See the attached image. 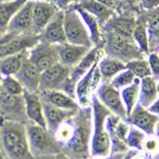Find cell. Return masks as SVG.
<instances>
[{"label": "cell", "mask_w": 159, "mask_h": 159, "mask_svg": "<svg viewBox=\"0 0 159 159\" xmlns=\"http://www.w3.org/2000/svg\"><path fill=\"white\" fill-rule=\"evenodd\" d=\"M131 157H132V156H129V154H128V156H125L122 159H131Z\"/></svg>", "instance_id": "c3c4849f"}, {"label": "cell", "mask_w": 159, "mask_h": 159, "mask_svg": "<svg viewBox=\"0 0 159 159\" xmlns=\"http://www.w3.org/2000/svg\"><path fill=\"white\" fill-rule=\"evenodd\" d=\"M63 26H64V32H66V38L68 43L82 45L86 48L94 47L84 23L82 21L80 14L74 7L70 6L64 10Z\"/></svg>", "instance_id": "5b68a950"}, {"label": "cell", "mask_w": 159, "mask_h": 159, "mask_svg": "<svg viewBox=\"0 0 159 159\" xmlns=\"http://www.w3.org/2000/svg\"><path fill=\"white\" fill-rule=\"evenodd\" d=\"M0 159H4V156H2V153H1V146H0Z\"/></svg>", "instance_id": "7dc6e473"}, {"label": "cell", "mask_w": 159, "mask_h": 159, "mask_svg": "<svg viewBox=\"0 0 159 159\" xmlns=\"http://www.w3.org/2000/svg\"><path fill=\"white\" fill-rule=\"evenodd\" d=\"M51 2H52L53 5L57 7L58 10L64 11V10H66L68 7L71 6L73 4L77 2V0H51Z\"/></svg>", "instance_id": "f35d334b"}, {"label": "cell", "mask_w": 159, "mask_h": 159, "mask_svg": "<svg viewBox=\"0 0 159 159\" xmlns=\"http://www.w3.org/2000/svg\"><path fill=\"white\" fill-rule=\"evenodd\" d=\"M126 120L132 126L143 131L146 135H153L156 134L159 116L157 114L150 112L147 108L143 107L140 103H137Z\"/></svg>", "instance_id": "8fae6325"}, {"label": "cell", "mask_w": 159, "mask_h": 159, "mask_svg": "<svg viewBox=\"0 0 159 159\" xmlns=\"http://www.w3.org/2000/svg\"><path fill=\"white\" fill-rule=\"evenodd\" d=\"M135 79H137V77L134 76V74L126 68V69L119 71L115 76H113L112 79H111V81H109V83H111L114 88H116L118 90H120V89L127 87L128 84H131Z\"/></svg>", "instance_id": "e575fe53"}, {"label": "cell", "mask_w": 159, "mask_h": 159, "mask_svg": "<svg viewBox=\"0 0 159 159\" xmlns=\"http://www.w3.org/2000/svg\"><path fill=\"white\" fill-rule=\"evenodd\" d=\"M14 76L19 80V82L23 84L25 90L38 93L40 71L38 70L37 66H33L32 63L27 60V57H25V60L23 61V64L20 66V69Z\"/></svg>", "instance_id": "ac0fdd59"}, {"label": "cell", "mask_w": 159, "mask_h": 159, "mask_svg": "<svg viewBox=\"0 0 159 159\" xmlns=\"http://www.w3.org/2000/svg\"><path fill=\"white\" fill-rule=\"evenodd\" d=\"M40 100L45 103L52 105L66 111L75 112L79 108V103L71 95L61 90V89H50V90H40L38 92Z\"/></svg>", "instance_id": "e0dca14e"}, {"label": "cell", "mask_w": 159, "mask_h": 159, "mask_svg": "<svg viewBox=\"0 0 159 159\" xmlns=\"http://www.w3.org/2000/svg\"><path fill=\"white\" fill-rule=\"evenodd\" d=\"M106 157H93L92 159H105Z\"/></svg>", "instance_id": "bcb514c9"}, {"label": "cell", "mask_w": 159, "mask_h": 159, "mask_svg": "<svg viewBox=\"0 0 159 159\" xmlns=\"http://www.w3.org/2000/svg\"><path fill=\"white\" fill-rule=\"evenodd\" d=\"M0 1H7V0H0Z\"/></svg>", "instance_id": "f5cc1de1"}, {"label": "cell", "mask_w": 159, "mask_h": 159, "mask_svg": "<svg viewBox=\"0 0 159 159\" xmlns=\"http://www.w3.org/2000/svg\"><path fill=\"white\" fill-rule=\"evenodd\" d=\"M63 17H64V11L57 10V12L53 14L51 20L44 27V30L39 33V38L42 42L53 45L66 42L64 26H63Z\"/></svg>", "instance_id": "5bb4252c"}, {"label": "cell", "mask_w": 159, "mask_h": 159, "mask_svg": "<svg viewBox=\"0 0 159 159\" xmlns=\"http://www.w3.org/2000/svg\"><path fill=\"white\" fill-rule=\"evenodd\" d=\"M157 53H158V55H159V44H158V52H157Z\"/></svg>", "instance_id": "816d5d0a"}, {"label": "cell", "mask_w": 159, "mask_h": 159, "mask_svg": "<svg viewBox=\"0 0 159 159\" xmlns=\"http://www.w3.org/2000/svg\"><path fill=\"white\" fill-rule=\"evenodd\" d=\"M71 7H74L77 13L80 14L82 21L84 23L87 30L89 32V36H90V39H92V43H93L94 47H99L102 44V26L99 23V20L96 19L92 13H89L88 11H86L84 8H82L81 6H79L76 2L71 5Z\"/></svg>", "instance_id": "7402d4cb"}, {"label": "cell", "mask_w": 159, "mask_h": 159, "mask_svg": "<svg viewBox=\"0 0 159 159\" xmlns=\"http://www.w3.org/2000/svg\"><path fill=\"white\" fill-rule=\"evenodd\" d=\"M138 4L139 0H113V10L119 11L120 14H127V11L133 10Z\"/></svg>", "instance_id": "d590c367"}, {"label": "cell", "mask_w": 159, "mask_h": 159, "mask_svg": "<svg viewBox=\"0 0 159 159\" xmlns=\"http://www.w3.org/2000/svg\"><path fill=\"white\" fill-rule=\"evenodd\" d=\"M145 138L146 134L143 131H140L139 128L129 125L128 132H127L124 141H125L127 147H131V148L140 151V150H143V145H144Z\"/></svg>", "instance_id": "1f68e13d"}, {"label": "cell", "mask_w": 159, "mask_h": 159, "mask_svg": "<svg viewBox=\"0 0 159 159\" xmlns=\"http://www.w3.org/2000/svg\"><path fill=\"white\" fill-rule=\"evenodd\" d=\"M139 87L140 80L135 79L131 84L120 89V95H121V100H122L125 109H126L127 116L131 114L133 108L139 101Z\"/></svg>", "instance_id": "83f0119b"}, {"label": "cell", "mask_w": 159, "mask_h": 159, "mask_svg": "<svg viewBox=\"0 0 159 159\" xmlns=\"http://www.w3.org/2000/svg\"><path fill=\"white\" fill-rule=\"evenodd\" d=\"M0 115L4 119L23 122L21 118L25 116L23 95H11V94H7L1 90V94H0Z\"/></svg>", "instance_id": "4fadbf2b"}, {"label": "cell", "mask_w": 159, "mask_h": 159, "mask_svg": "<svg viewBox=\"0 0 159 159\" xmlns=\"http://www.w3.org/2000/svg\"><path fill=\"white\" fill-rule=\"evenodd\" d=\"M102 44L105 45L107 56L118 58L125 63L143 56V52L132 38L121 36L119 33L102 31Z\"/></svg>", "instance_id": "3957f363"}, {"label": "cell", "mask_w": 159, "mask_h": 159, "mask_svg": "<svg viewBox=\"0 0 159 159\" xmlns=\"http://www.w3.org/2000/svg\"><path fill=\"white\" fill-rule=\"evenodd\" d=\"M147 62L151 70V76L154 79H159V55L157 52H150Z\"/></svg>", "instance_id": "74e56055"}, {"label": "cell", "mask_w": 159, "mask_h": 159, "mask_svg": "<svg viewBox=\"0 0 159 159\" xmlns=\"http://www.w3.org/2000/svg\"><path fill=\"white\" fill-rule=\"evenodd\" d=\"M26 51H23L19 53L10 55L4 58H0V73L2 76H8V75H16L23 64V61L26 57Z\"/></svg>", "instance_id": "f1b7e54d"}, {"label": "cell", "mask_w": 159, "mask_h": 159, "mask_svg": "<svg viewBox=\"0 0 159 159\" xmlns=\"http://www.w3.org/2000/svg\"><path fill=\"white\" fill-rule=\"evenodd\" d=\"M76 4L82 8H84L86 11H88L89 13L93 14L94 17L99 20L101 26H103L107 21L115 14L114 10L99 2L98 0H77Z\"/></svg>", "instance_id": "603a6c76"}, {"label": "cell", "mask_w": 159, "mask_h": 159, "mask_svg": "<svg viewBox=\"0 0 159 159\" xmlns=\"http://www.w3.org/2000/svg\"><path fill=\"white\" fill-rule=\"evenodd\" d=\"M40 40L39 34L36 33H25V34H8L0 40V58H4L10 55L26 51Z\"/></svg>", "instance_id": "ba28073f"}, {"label": "cell", "mask_w": 159, "mask_h": 159, "mask_svg": "<svg viewBox=\"0 0 159 159\" xmlns=\"http://www.w3.org/2000/svg\"><path fill=\"white\" fill-rule=\"evenodd\" d=\"M26 57L33 66L38 68L40 73L58 62L56 45L49 44L42 40H39L36 45H33L27 50Z\"/></svg>", "instance_id": "9c48e42d"}, {"label": "cell", "mask_w": 159, "mask_h": 159, "mask_svg": "<svg viewBox=\"0 0 159 159\" xmlns=\"http://www.w3.org/2000/svg\"><path fill=\"white\" fill-rule=\"evenodd\" d=\"M96 98L112 114L124 120L127 119V113L121 100L120 90L114 88L109 82H102L98 86Z\"/></svg>", "instance_id": "52a82bcc"}, {"label": "cell", "mask_w": 159, "mask_h": 159, "mask_svg": "<svg viewBox=\"0 0 159 159\" xmlns=\"http://www.w3.org/2000/svg\"><path fill=\"white\" fill-rule=\"evenodd\" d=\"M157 99H158L157 80L153 76H146L144 79H140L138 103L145 108H148Z\"/></svg>", "instance_id": "cb8c5ba5"}, {"label": "cell", "mask_w": 159, "mask_h": 159, "mask_svg": "<svg viewBox=\"0 0 159 159\" xmlns=\"http://www.w3.org/2000/svg\"><path fill=\"white\" fill-rule=\"evenodd\" d=\"M34 159H53V156H48V157H38Z\"/></svg>", "instance_id": "b9f144b4"}, {"label": "cell", "mask_w": 159, "mask_h": 159, "mask_svg": "<svg viewBox=\"0 0 159 159\" xmlns=\"http://www.w3.org/2000/svg\"><path fill=\"white\" fill-rule=\"evenodd\" d=\"M23 100H24V109H25L26 119L32 124L47 128L45 119H44V111H43V102L38 93L24 90Z\"/></svg>", "instance_id": "9a60e30c"}, {"label": "cell", "mask_w": 159, "mask_h": 159, "mask_svg": "<svg viewBox=\"0 0 159 159\" xmlns=\"http://www.w3.org/2000/svg\"><path fill=\"white\" fill-rule=\"evenodd\" d=\"M135 24H137V20L128 14H120V16L114 14L102 26V31L115 32L121 34V36L132 38V33Z\"/></svg>", "instance_id": "ffe728a7"}, {"label": "cell", "mask_w": 159, "mask_h": 159, "mask_svg": "<svg viewBox=\"0 0 159 159\" xmlns=\"http://www.w3.org/2000/svg\"><path fill=\"white\" fill-rule=\"evenodd\" d=\"M131 159H144V158L140 157V156H133V157H131Z\"/></svg>", "instance_id": "7bdbcfd3"}, {"label": "cell", "mask_w": 159, "mask_h": 159, "mask_svg": "<svg viewBox=\"0 0 159 159\" xmlns=\"http://www.w3.org/2000/svg\"><path fill=\"white\" fill-rule=\"evenodd\" d=\"M139 5L145 11H151L159 6V0H139Z\"/></svg>", "instance_id": "ab89813d"}, {"label": "cell", "mask_w": 159, "mask_h": 159, "mask_svg": "<svg viewBox=\"0 0 159 159\" xmlns=\"http://www.w3.org/2000/svg\"><path fill=\"white\" fill-rule=\"evenodd\" d=\"M1 79H2V75L0 73V94H1Z\"/></svg>", "instance_id": "f6af8a7d"}, {"label": "cell", "mask_w": 159, "mask_h": 159, "mask_svg": "<svg viewBox=\"0 0 159 159\" xmlns=\"http://www.w3.org/2000/svg\"><path fill=\"white\" fill-rule=\"evenodd\" d=\"M57 7L51 1H33L32 8V33L39 34L47 24L57 12Z\"/></svg>", "instance_id": "2e32d148"}, {"label": "cell", "mask_w": 159, "mask_h": 159, "mask_svg": "<svg viewBox=\"0 0 159 159\" xmlns=\"http://www.w3.org/2000/svg\"><path fill=\"white\" fill-rule=\"evenodd\" d=\"M0 146L7 159H34L29 150L26 126L23 122L1 118Z\"/></svg>", "instance_id": "6da1fadb"}, {"label": "cell", "mask_w": 159, "mask_h": 159, "mask_svg": "<svg viewBox=\"0 0 159 159\" xmlns=\"http://www.w3.org/2000/svg\"><path fill=\"white\" fill-rule=\"evenodd\" d=\"M143 150H145L150 153H157L159 150V138L156 137V134L153 135H147L143 145Z\"/></svg>", "instance_id": "8d00e7d4"}, {"label": "cell", "mask_w": 159, "mask_h": 159, "mask_svg": "<svg viewBox=\"0 0 159 159\" xmlns=\"http://www.w3.org/2000/svg\"><path fill=\"white\" fill-rule=\"evenodd\" d=\"M93 105V133L90 140L92 157H107L111 152V139L106 127V119L109 111L100 102L96 96H92Z\"/></svg>", "instance_id": "7a4b0ae2"}, {"label": "cell", "mask_w": 159, "mask_h": 159, "mask_svg": "<svg viewBox=\"0 0 159 159\" xmlns=\"http://www.w3.org/2000/svg\"><path fill=\"white\" fill-rule=\"evenodd\" d=\"M26 0H7L0 1V33H6L8 23Z\"/></svg>", "instance_id": "484cf974"}, {"label": "cell", "mask_w": 159, "mask_h": 159, "mask_svg": "<svg viewBox=\"0 0 159 159\" xmlns=\"http://www.w3.org/2000/svg\"><path fill=\"white\" fill-rule=\"evenodd\" d=\"M101 75L98 69V63H95L75 84L74 94L76 96V102L79 106L86 108L90 105L92 92L99 86Z\"/></svg>", "instance_id": "8992f818"}, {"label": "cell", "mask_w": 159, "mask_h": 159, "mask_svg": "<svg viewBox=\"0 0 159 159\" xmlns=\"http://www.w3.org/2000/svg\"><path fill=\"white\" fill-rule=\"evenodd\" d=\"M1 90L11 95H23L25 89L16 76L8 75V76H2L1 79Z\"/></svg>", "instance_id": "836d02e7"}, {"label": "cell", "mask_w": 159, "mask_h": 159, "mask_svg": "<svg viewBox=\"0 0 159 159\" xmlns=\"http://www.w3.org/2000/svg\"><path fill=\"white\" fill-rule=\"evenodd\" d=\"M32 8L33 1L26 0L8 23L6 33L18 36L32 32Z\"/></svg>", "instance_id": "7c38bea8"}, {"label": "cell", "mask_w": 159, "mask_h": 159, "mask_svg": "<svg viewBox=\"0 0 159 159\" xmlns=\"http://www.w3.org/2000/svg\"><path fill=\"white\" fill-rule=\"evenodd\" d=\"M70 68L63 66L57 62L56 64L49 66L48 69L40 73L39 89L40 90H50V89H63L66 80L69 79Z\"/></svg>", "instance_id": "30bf717a"}, {"label": "cell", "mask_w": 159, "mask_h": 159, "mask_svg": "<svg viewBox=\"0 0 159 159\" xmlns=\"http://www.w3.org/2000/svg\"><path fill=\"white\" fill-rule=\"evenodd\" d=\"M156 132H157V137L159 138V122H158V125H157V129H156Z\"/></svg>", "instance_id": "ee69618b"}, {"label": "cell", "mask_w": 159, "mask_h": 159, "mask_svg": "<svg viewBox=\"0 0 159 159\" xmlns=\"http://www.w3.org/2000/svg\"><path fill=\"white\" fill-rule=\"evenodd\" d=\"M53 159H73V158L69 157V156H66V154H64V153L57 152L55 156H53Z\"/></svg>", "instance_id": "60d3db41"}, {"label": "cell", "mask_w": 159, "mask_h": 159, "mask_svg": "<svg viewBox=\"0 0 159 159\" xmlns=\"http://www.w3.org/2000/svg\"><path fill=\"white\" fill-rule=\"evenodd\" d=\"M133 42L137 44L139 50L143 53H150V40H148V32L146 24L141 20H137V24L134 26L132 33Z\"/></svg>", "instance_id": "f546056e"}, {"label": "cell", "mask_w": 159, "mask_h": 159, "mask_svg": "<svg viewBox=\"0 0 159 159\" xmlns=\"http://www.w3.org/2000/svg\"><path fill=\"white\" fill-rule=\"evenodd\" d=\"M147 13V32H148V40H150V49L153 44H159V6L153 8L151 11H146Z\"/></svg>", "instance_id": "4dcf8cb0"}, {"label": "cell", "mask_w": 159, "mask_h": 159, "mask_svg": "<svg viewBox=\"0 0 159 159\" xmlns=\"http://www.w3.org/2000/svg\"><path fill=\"white\" fill-rule=\"evenodd\" d=\"M43 111H44L45 125H47L48 131L51 134H55L56 131L58 129V127L74 114V112L71 111H66V109L55 107L52 105L45 103V102H43Z\"/></svg>", "instance_id": "44dd1931"}, {"label": "cell", "mask_w": 159, "mask_h": 159, "mask_svg": "<svg viewBox=\"0 0 159 159\" xmlns=\"http://www.w3.org/2000/svg\"><path fill=\"white\" fill-rule=\"evenodd\" d=\"M66 145L75 154H84L88 150V133L84 127L74 126V132L71 138L66 143Z\"/></svg>", "instance_id": "4316f807"}, {"label": "cell", "mask_w": 159, "mask_h": 159, "mask_svg": "<svg viewBox=\"0 0 159 159\" xmlns=\"http://www.w3.org/2000/svg\"><path fill=\"white\" fill-rule=\"evenodd\" d=\"M126 68L128 70H131L134 74V76L139 80L144 79L146 76H151V70H150L148 62L143 57L126 62Z\"/></svg>", "instance_id": "d6a6232c"}, {"label": "cell", "mask_w": 159, "mask_h": 159, "mask_svg": "<svg viewBox=\"0 0 159 159\" xmlns=\"http://www.w3.org/2000/svg\"><path fill=\"white\" fill-rule=\"evenodd\" d=\"M157 92H158V95H159V81L157 82Z\"/></svg>", "instance_id": "f907efd6"}, {"label": "cell", "mask_w": 159, "mask_h": 159, "mask_svg": "<svg viewBox=\"0 0 159 159\" xmlns=\"http://www.w3.org/2000/svg\"><path fill=\"white\" fill-rule=\"evenodd\" d=\"M26 138L29 150L33 158L55 156L60 152L57 140L45 127L30 122L26 125Z\"/></svg>", "instance_id": "277c9868"}, {"label": "cell", "mask_w": 159, "mask_h": 159, "mask_svg": "<svg viewBox=\"0 0 159 159\" xmlns=\"http://www.w3.org/2000/svg\"><path fill=\"white\" fill-rule=\"evenodd\" d=\"M98 69L101 75V79L111 80L119 71L126 69V63L111 56H105L98 61Z\"/></svg>", "instance_id": "d4e9b609"}, {"label": "cell", "mask_w": 159, "mask_h": 159, "mask_svg": "<svg viewBox=\"0 0 159 159\" xmlns=\"http://www.w3.org/2000/svg\"><path fill=\"white\" fill-rule=\"evenodd\" d=\"M30 1H51V0H30Z\"/></svg>", "instance_id": "681fc988"}, {"label": "cell", "mask_w": 159, "mask_h": 159, "mask_svg": "<svg viewBox=\"0 0 159 159\" xmlns=\"http://www.w3.org/2000/svg\"><path fill=\"white\" fill-rule=\"evenodd\" d=\"M56 49H57V55H58V62L71 69L75 64L79 63V61L88 52L90 48L64 42L62 44H57Z\"/></svg>", "instance_id": "d6986e66"}]
</instances>
